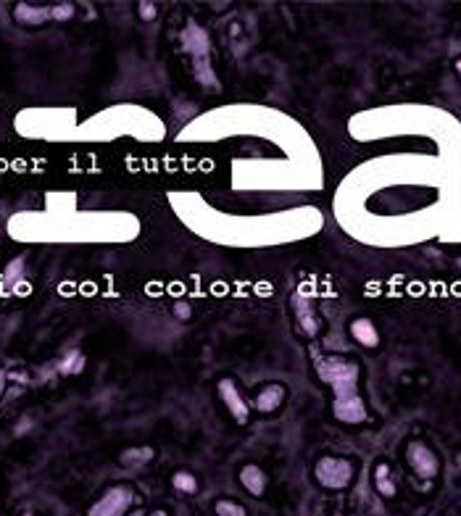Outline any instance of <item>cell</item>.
Wrapping results in <instances>:
<instances>
[{
    "instance_id": "2e32d148",
    "label": "cell",
    "mask_w": 461,
    "mask_h": 516,
    "mask_svg": "<svg viewBox=\"0 0 461 516\" xmlns=\"http://www.w3.org/2000/svg\"><path fill=\"white\" fill-rule=\"evenodd\" d=\"M213 511H216V516H248V508L232 498H219L213 503Z\"/></svg>"
},
{
    "instance_id": "5bb4252c",
    "label": "cell",
    "mask_w": 461,
    "mask_h": 516,
    "mask_svg": "<svg viewBox=\"0 0 461 516\" xmlns=\"http://www.w3.org/2000/svg\"><path fill=\"white\" fill-rule=\"evenodd\" d=\"M58 371L64 377H74V374H82L84 371V353L82 350H69L61 364H58Z\"/></svg>"
},
{
    "instance_id": "9c48e42d",
    "label": "cell",
    "mask_w": 461,
    "mask_h": 516,
    "mask_svg": "<svg viewBox=\"0 0 461 516\" xmlns=\"http://www.w3.org/2000/svg\"><path fill=\"white\" fill-rule=\"evenodd\" d=\"M13 21L21 27H43L50 18V6H37V3H16L13 6Z\"/></svg>"
},
{
    "instance_id": "52a82bcc",
    "label": "cell",
    "mask_w": 461,
    "mask_h": 516,
    "mask_svg": "<svg viewBox=\"0 0 461 516\" xmlns=\"http://www.w3.org/2000/svg\"><path fill=\"white\" fill-rule=\"evenodd\" d=\"M290 305H293V313H295V319H298L301 332L309 335V337H316L322 322H319V313H316V308H313L311 295H306L304 290H298V293L293 295V303Z\"/></svg>"
},
{
    "instance_id": "30bf717a",
    "label": "cell",
    "mask_w": 461,
    "mask_h": 516,
    "mask_svg": "<svg viewBox=\"0 0 461 516\" xmlns=\"http://www.w3.org/2000/svg\"><path fill=\"white\" fill-rule=\"evenodd\" d=\"M238 479H240V485L245 488L248 495L261 498L264 493H267V485H269L267 471L261 469V466H256V464H245V466H240Z\"/></svg>"
},
{
    "instance_id": "7c38bea8",
    "label": "cell",
    "mask_w": 461,
    "mask_h": 516,
    "mask_svg": "<svg viewBox=\"0 0 461 516\" xmlns=\"http://www.w3.org/2000/svg\"><path fill=\"white\" fill-rule=\"evenodd\" d=\"M153 456H156V451H153V448L140 445V448H127V451L119 456V461L124 464V466L138 469V466H145V464H150V461H153Z\"/></svg>"
},
{
    "instance_id": "8fae6325",
    "label": "cell",
    "mask_w": 461,
    "mask_h": 516,
    "mask_svg": "<svg viewBox=\"0 0 461 516\" xmlns=\"http://www.w3.org/2000/svg\"><path fill=\"white\" fill-rule=\"evenodd\" d=\"M348 332H350V337L359 342V345H364V348H377L379 345V332L372 319H364V316L353 319V322L348 324Z\"/></svg>"
},
{
    "instance_id": "4fadbf2b",
    "label": "cell",
    "mask_w": 461,
    "mask_h": 516,
    "mask_svg": "<svg viewBox=\"0 0 461 516\" xmlns=\"http://www.w3.org/2000/svg\"><path fill=\"white\" fill-rule=\"evenodd\" d=\"M374 488L382 498H396V482H393V474H390V466L387 464H377L374 466Z\"/></svg>"
},
{
    "instance_id": "5b68a950",
    "label": "cell",
    "mask_w": 461,
    "mask_h": 516,
    "mask_svg": "<svg viewBox=\"0 0 461 516\" xmlns=\"http://www.w3.org/2000/svg\"><path fill=\"white\" fill-rule=\"evenodd\" d=\"M406 461H409V466L414 471L416 477L424 479V482H430L440 474V459L435 456V451H430L424 442H409V451H406Z\"/></svg>"
},
{
    "instance_id": "ac0fdd59",
    "label": "cell",
    "mask_w": 461,
    "mask_h": 516,
    "mask_svg": "<svg viewBox=\"0 0 461 516\" xmlns=\"http://www.w3.org/2000/svg\"><path fill=\"white\" fill-rule=\"evenodd\" d=\"M138 16H140V21H153V18L158 16V6L156 3H150V0H140Z\"/></svg>"
},
{
    "instance_id": "6da1fadb",
    "label": "cell",
    "mask_w": 461,
    "mask_h": 516,
    "mask_svg": "<svg viewBox=\"0 0 461 516\" xmlns=\"http://www.w3.org/2000/svg\"><path fill=\"white\" fill-rule=\"evenodd\" d=\"M313 369L324 385L332 390V403L359 398V364L340 353H327V356H313Z\"/></svg>"
},
{
    "instance_id": "603a6c76",
    "label": "cell",
    "mask_w": 461,
    "mask_h": 516,
    "mask_svg": "<svg viewBox=\"0 0 461 516\" xmlns=\"http://www.w3.org/2000/svg\"><path fill=\"white\" fill-rule=\"evenodd\" d=\"M456 72H459V77H461V58L456 61Z\"/></svg>"
},
{
    "instance_id": "8992f818",
    "label": "cell",
    "mask_w": 461,
    "mask_h": 516,
    "mask_svg": "<svg viewBox=\"0 0 461 516\" xmlns=\"http://www.w3.org/2000/svg\"><path fill=\"white\" fill-rule=\"evenodd\" d=\"M216 393H219V400L224 403V408L230 411V416L235 419V424L245 427L250 422V405L245 403V398L240 396L238 385L232 382L230 377H221L216 382Z\"/></svg>"
},
{
    "instance_id": "3957f363",
    "label": "cell",
    "mask_w": 461,
    "mask_h": 516,
    "mask_svg": "<svg viewBox=\"0 0 461 516\" xmlns=\"http://www.w3.org/2000/svg\"><path fill=\"white\" fill-rule=\"evenodd\" d=\"M313 479L324 490H345L356 479V464L345 456H322L313 464Z\"/></svg>"
},
{
    "instance_id": "7402d4cb",
    "label": "cell",
    "mask_w": 461,
    "mask_h": 516,
    "mask_svg": "<svg viewBox=\"0 0 461 516\" xmlns=\"http://www.w3.org/2000/svg\"><path fill=\"white\" fill-rule=\"evenodd\" d=\"M148 516H169V514H166V511H161V508H156V511H150Z\"/></svg>"
},
{
    "instance_id": "ffe728a7",
    "label": "cell",
    "mask_w": 461,
    "mask_h": 516,
    "mask_svg": "<svg viewBox=\"0 0 461 516\" xmlns=\"http://www.w3.org/2000/svg\"><path fill=\"white\" fill-rule=\"evenodd\" d=\"M172 311H174V316L177 319H182V322H190V319H193V305L187 303V301H177Z\"/></svg>"
},
{
    "instance_id": "ba28073f",
    "label": "cell",
    "mask_w": 461,
    "mask_h": 516,
    "mask_svg": "<svg viewBox=\"0 0 461 516\" xmlns=\"http://www.w3.org/2000/svg\"><path fill=\"white\" fill-rule=\"evenodd\" d=\"M285 398H287L285 385L269 382V385H264L256 393V398H253V408H256L258 414H277V411L282 408V403H285Z\"/></svg>"
},
{
    "instance_id": "9a60e30c",
    "label": "cell",
    "mask_w": 461,
    "mask_h": 516,
    "mask_svg": "<svg viewBox=\"0 0 461 516\" xmlns=\"http://www.w3.org/2000/svg\"><path fill=\"white\" fill-rule=\"evenodd\" d=\"M172 485H174L177 493H182V495H195L198 493V477H195L193 471H184V469H177L172 474Z\"/></svg>"
},
{
    "instance_id": "277c9868",
    "label": "cell",
    "mask_w": 461,
    "mask_h": 516,
    "mask_svg": "<svg viewBox=\"0 0 461 516\" xmlns=\"http://www.w3.org/2000/svg\"><path fill=\"white\" fill-rule=\"evenodd\" d=\"M138 500V493L132 485L119 482V485H111L95 498L87 508V516H127Z\"/></svg>"
},
{
    "instance_id": "7a4b0ae2",
    "label": "cell",
    "mask_w": 461,
    "mask_h": 516,
    "mask_svg": "<svg viewBox=\"0 0 461 516\" xmlns=\"http://www.w3.org/2000/svg\"><path fill=\"white\" fill-rule=\"evenodd\" d=\"M179 43H182V50L190 55V64H193L195 79L209 87V90H216L219 87V79L213 74V61H211V37L209 32L195 24V21H187L179 32Z\"/></svg>"
},
{
    "instance_id": "d6986e66",
    "label": "cell",
    "mask_w": 461,
    "mask_h": 516,
    "mask_svg": "<svg viewBox=\"0 0 461 516\" xmlns=\"http://www.w3.org/2000/svg\"><path fill=\"white\" fill-rule=\"evenodd\" d=\"M21 274H24V258H16V261H13V264H11L9 269H6V282H13V285H16L18 279H21Z\"/></svg>"
},
{
    "instance_id": "44dd1931",
    "label": "cell",
    "mask_w": 461,
    "mask_h": 516,
    "mask_svg": "<svg viewBox=\"0 0 461 516\" xmlns=\"http://www.w3.org/2000/svg\"><path fill=\"white\" fill-rule=\"evenodd\" d=\"M6 385H9V374L0 369V398H3V393H6Z\"/></svg>"
},
{
    "instance_id": "e0dca14e",
    "label": "cell",
    "mask_w": 461,
    "mask_h": 516,
    "mask_svg": "<svg viewBox=\"0 0 461 516\" xmlns=\"http://www.w3.org/2000/svg\"><path fill=\"white\" fill-rule=\"evenodd\" d=\"M74 13H77L74 3H55V6H50V18L53 21H69V18H74Z\"/></svg>"
}]
</instances>
